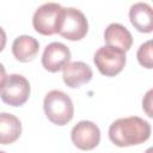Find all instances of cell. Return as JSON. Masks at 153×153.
<instances>
[{
    "instance_id": "obj_1",
    "label": "cell",
    "mask_w": 153,
    "mask_h": 153,
    "mask_svg": "<svg viewBox=\"0 0 153 153\" xmlns=\"http://www.w3.org/2000/svg\"><path fill=\"white\" fill-rule=\"evenodd\" d=\"M151 124L139 116L122 117L109 127V137L118 147L140 145L149 139Z\"/></svg>"
},
{
    "instance_id": "obj_2",
    "label": "cell",
    "mask_w": 153,
    "mask_h": 153,
    "mask_svg": "<svg viewBox=\"0 0 153 153\" xmlns=\"http://www.w3.org/2000/svg\"><path fill=\"white\" fill-rule=\"evenodd\" d=\"M43 109L48 120L57 126L67 124L74 115V106L71 97L60 90H51L45 94Z\"/></svg>"
},
{
    "instance_id": "obj_3",
    "label": "cell",
    "mask_w": 153,
    "mask_h": 153,
    "mask_svg": "<svg viewBox=\"0 0 153 153\" xmlns=\"http://www.w3.org/2000/svg\"><path fill=\"white\" fill-rule=\"evenodd\" d=\"M88 22L85 14L74 7H63L60 17L57 33L69 41H79L86 36Z\"/></svg>"
},
{
    "instance_id": "obj_4",
    "label": "cell",
    "mask_w": 153,
    "mask_h": 153,
    "mask_svg": "<svg viewBox=\"0 0 153 153\" xmlns=\"http://www.w3.org/2000/svg\"><path fill=\"white\" fill-rule=\"evenodd\" d=\"M30 96V84L20 74L6 75L0 85V98L11 106L23 105Z\"/></svg>"
},
{
    "instance_id": "obj_5",
    "label": "cell",
    "mask_w": 153,
    "mask_h": 153,
    "mask_svg": "<svg viewBox=\"0 0 153 153\" xmlns=\"http://www.w3.org/2000/svg\"><path fill=\"white\" fill-rule=\"evenodd\" d=\"M93 62L103 75L115 76L122 72L126 65V51L115 47L103 45L94 53Z\"/></svg>"
},
{
    "instance_id": "obj_6",
    "label": "cell",
    "mask_w": 153,
    "mask_h": 153,
    "mask_svg": "<svg viewBox=\"0 0 153 153\" xmlns=\"http://www.w3.org/2000/svg\"><path fill=\"white\" fill-rule=\"evenodd\" d=\"M62 8L63 7L57 2H45L41 5L32 17L33 29L45 36L57 33Z\"/></svg>"
},
{
    "instance_id": "obj_7",
    "label": "cell",
    "mask_w": 153,
    "mask_h": 153,
    "mask_svg": "<svg viewBox=\"0 0 153 153\" xmlns=\"http://www.w3.org/2000/svg\"><path fill=\"white\" fill-rule=\"evenodd\" d=\"M71 137L79 149L90 151L98 146L100 141V130L98 126L91 121H80L73 127Z\"/></svg>"
},
{
    "instance_id": "obj_8",
    "label": "cell",
    "mask_w": 153,
    "mask_h": 153,
    "mask_svg": "<svg viewBox=\"0 0 153 153\" xmlns=\"http://www.w3.org/2000/svg\"><path fill=\"white\" fill-rule=\"evenodd\" d=\"M71 61V50L67 45L60 42H51L49 43L42 55V66L51 72H59L63 69Z\"/></svg>"
},
{
    "instance_id": "obj_9",
    "label": "cell",
    "mask_w": 153,
    "mask_h": 153,
    "mask_svg": "<svg viewBox=\"0 0 153 153\" xmlns=\"http://www.w3.org/2000/svg\"><path fill=\"white\" fill-rule=\"evenodd\" d=\"M62 71H63L62 74L63 82L72 88L87 84L93 76V72L91 67L82 61L69 62L67 66L63 67Z\"/></svg>"
},
{
    "instance_id": "obj_10",
    "label": "cell",
    "mask_w": 153,
    "mask_h": 153,
    "mask_svg": "<svg viewBox=\"0 0 153 153\" xmlns=\"http://www.w3.org/2000/svg\"><path fill=\"white\" fill-rule=\"evenodd\" d=\"M129 19L133 26L140 32H151L153 30V11L147 2H135L129 8Z\"/></svg>"
},
{
    "instance_id": "obj_11",
    "label": "cell",
    "mask_w": 153,
    "mask_h": 153,
    "mask_svg": "<svg viewBox=\"0 0 153 153\" xmlns=\"http://www.w3.org/2000/svg\"><path fill=\"white\" fill-rule=\"evenodd\" d=\"M104 39L106 45L118 48L123 51H127L133 45V36L129 30L120 24V23H111L108 25L104 32Z\"/></svg>"
},
{
    "instance_id": "obj_12",
    "label": "cell",
    "mask_w": 153,
    "mask_h": 153,
    "mask_svg": "<svg viewBox=\"0 0 153 153\" xmlns=\"http://www.w3.org/2000/svg\"><path fill=\"white\" fill-rule=\"evenodd\" d=\"M39 50V42L29 35L18 36L12 44V54L20 62L33 60Z\"/></svg>"
},
{
    "instance_id": "obj_13",
    "label": "cell",
    "mask_w": 153,
    "mask_h": 153,
    "mask_svg": "<svg viewBox=\"0 0 153 153\" xmlns=\"http://www.w3.org/2000/svg\"><path fill=\"white\" fill-rule=\"evenodd\" d=\"M22 123L19 118L8 112H0V143L8 145L19 139Z\"/></svg>"
},
{
    "instance_id": "obj_14",
    "label": "cell",
    "mask_w": 153,
    "mask_h": 153,
    "mask_svg": "<svg viewBox=\"0 0 153 153\" xmlns=\"http://www.w3.org/2000/svg\"><path fill=\"white\" fill-rule=\"evenodd\" d=\"M137 61L139 63L145 67L151 69L153 67V61H152V41H146L142 43L139 49H137Z\"/></svg>"
},
{
    "instance_id": "obj_15",
    "label": "cell",
    "mask_w": 153,
    "mask_h": 153,
    "mask_svg": "<svg viewBox=\"0 0 153 153\" xmlns=\"http://www.w3.org/2000/svg\"><path fill=\"white\" fill-rule=\"evenodd\" d=\"M151 94H152V90H149L148 92H147V94H146V99H143L142 100V106L145 108V110H146V112H147V115L149 116V117H152L153 115H152V111H151Z\"/></svg>"
},
{
    "instance_id": "obj_16",
    "label": "cell",
    "mask_w": 153,
    "mask_h": 153,
    "mask_svg": "<svg viewBox=\"0 0 153 153\" xmlns=\"http://www.w3.org/2000/svg\"><path fill=\"white\" fill-rule=\"evenodd\" d=\"M6 32H5V30L0 26V51H2V49L5 48V45H6Z\"/></svg>"
},
{
    "instance_id": "obj_17",
    "label": "cell",
    "mask_w": 153,
    "mask_h": 153,
    "mask_svg": "<svg viewBox=\"0 0 153 153\" xmlns=\"http://www.w3.org/2000/svg\"><path fill=\"white\" fill-rule=\"evenodd\" d=\"M5 76H6V69H5L4 65H2V63H0V85H1L2 80L5 79Z\"/></svg>"
},
{
    "instance_id": "obj_18",
    "label": "cell",
    "mask_w": 153,
    "mask_h": 153,
    "mask_svg": "<svg viewBox=\"0 0 153 153\" xmlns=\"http://www.w3.org/2000/svg\"><path fill=\"white\" fill-rule=\"evenodd\" d=\"M0 153H5V152H4V151H0Z\"/></svg>"
}]
</instances>
